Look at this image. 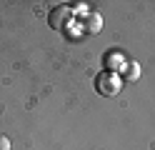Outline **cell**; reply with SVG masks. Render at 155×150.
Segmentation results:
<instances>
[{"label": "cell", "instance_id": "2", "mask_svg": "<svg viewBox=\"0 0 155 150\" xmlns=\"http://www.w3.org/2000/svg\"><path fill=\"white\" fill-rule=\"evenodd\" d=\"M68 18H70V10H68V8H60V10H53V13H50V28H63V23H65V20Z\"/></svg>", "mask_w": 155, "mask_h": 150}, {"label": "cell", "instance_id": "1", "mask_svg": "<svg viewBox=\"0 0 155 150\" xmlns=\"http://www.w3.org/2000/svg\"><path fill=\"white\" fill-rule=\"evenodd\" d=\"M95 88H98L100 95H118L120 88H123V80H120L118 73L108 70V73H100L98 78H95Z\"/></svg>", "mask_w": 155, "mask_h": 150}, {"label": "cell", "instance_id": "4", "mask_svg": "<svg viewBox=\"0 0 155 150\" xmlns=\"http://www.w3.org/2000/svg\"><path fill=\"white\" fill-rule=\"evenodd\" d=\"M0 150H10V140L5 135H0Z\"/></svg>", "mask_w": 155, "mask_h": 150}, {"label": "cell", "instance_id": "3", "mask_svg": "<svg viewBox=\"0 0 155 150\" xmlns=\"http://www.w3.org/2000/svg\"><path fill=\"white\" fill-rule=\"evenodd\" d=\"M138 75H140V68H138V65H133V63L125 65V78H128V80H135Z\"/></svg>", "mask_w": 155, "mask_h": 150}]
</instances>
